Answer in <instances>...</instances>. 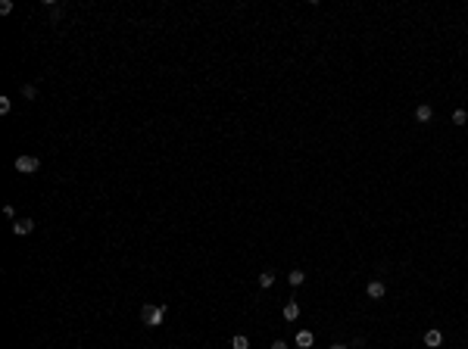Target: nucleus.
I'll return each mask as SVG.
<instances>
[{"label":"nucleus","instance_id":"obj_1","mask_svg":"<svg viewBox=\"0 0 468 349\" xmlns=\"http://www.w3.org/2000/svg\"><path fill=\"white\" fill-rule=\"evenodd\" d=\"M166 312H169V305H144V309H141L144 327H159L166 321Z\"/></svg>","mask_w":468,"mask_h":349},{"label":"nucleus","instance_id":"obj_2","mask_svg":"<svg viewBox=\"0 0 468 349\" xmlns=\"http://www.w3.org/2000/svg\"><path fill=\"white\" fill-rule=\"evenodd\" d=\"M13 165H16V172H19V175H35L41 168V159L38 156H16Z\"/></svg>","mask_w":468,"mask_h":349},{"label":"nucleus","instance_id":"obj_3","mask_svg":"<svg viewBox=\"0 0 468 349\" xmlns=\"http://www.w3.org/2000/svg\"><path fill=\"white\" fill-rule=\"evenodd\" d=\"M31 231H35V221H31V218H16V221H13V234H16V237H25V234H31Z\"/></svg>","mask_w":468,"mask_h":349},{"label":"nucleus","instance_id":"obj_4","mask_svg":"<svg viewBox=\"0 0 468 349\" xmlns=\"http://www.w3.org/2000/svg\"><path fill=\"white\" fill-rule=\"evenodd\" d=\"M365 293H369V300H384L387 287L381 284V280H369V287H365Z\"/></svg>","mask_w":468,"mask_h":349},{"label":"nucleus","instance_id":"obj_5","mask_svg":"<svg viewBox=\"0 0 468 349\" xmlns=\"http://www.w3.org/2000/svg\"><path fill=\"white\" fill-rule=\"evenodd\" d=\"M440 343H443V334H440L437 327H431L428 334H424V346H431V349H437Z\"/></svg>","mask_w":468,"mask_h":349},{"label":"nucleus","instance_id":"obj_6","mask_svg":"<svg viewBox=\"0 0 468 349\" xmlns=\"http://www.w3.org/2000/svg\"><path fill=\"white\" fill-rule=\"evenodd\" d=\"M296 318H300V302L291 300V302L284 305V321H296Z\"/></svg>","mask_w":468,"mask_h":349},{"label":"nucleus","instance_id":"obj_7","mask_svg":"<svg viewBox=\"0 0 468 349\" xmlns=\"http://www.w3.org/2000/svg\"><path fill=\"white\" fill-rule=\"evenodd\" d=\"M312 340H316V337H312V330H300V334H296V340H294V343L300 346V349H309V346H312Z\"/></svg>","mask_w":468,"mask_h":349},{"label":"nucleus","instance_id":"obj_8","mask_svg":"<svg viewBox=\"0 0 468 349\" xmlns=\"http://www.w3.org/2000/svg\"><path fill=\"white\" fill-rule=\"evenodd\" d=\"M431 116H434V109H431L428 103H419V106H415V118H419V122H431Z\"/></svg>","mask_w":468,"mask_h":349},{"label":"nucleus","instance_id":"obj_9","mask_svg":"<svg viewBox=\"0 0 468 349\" xmlns=\"http://www.w3.org/2000/svg\"><path fill=\"white\" fill-rule=\"evenodd\" d=\"M259 287H266V290H269V287H275V271H271V268L259 275Z\"/></svg>","mask_w":468,"mask_h":349},{"label":"nucleus","instance_id":"obj_10","mask_svg":"<svg viewBox=\"0 0 468 349\" xmlns=\"http://www.w3.org/2000/svg\"><path fill=\"white\" fill-rule=\"evenodd\" d=\"M303 280H306V275H303V271H300V268H294V271H291V275H287V284H291V287H300V284H303Z\"/></svg>","mask_w":468,"mask_h":349},{"label":"nucleus","instance_id":"obj_11","mask_svg":"<svg viewBox=\"0 0 468 349\" xmlns=\"http://www.w3.org/2000/svg\"><path fill=\"white\" fill-rule=\"evenodd\" d=\"M231 346H234V349H250V340H246L244 334H237V337L231 340Z\"/></svg>","mask_w":468,"mask_h":349},{"label":"nucleus","instance_id":"obj_12","mask_svg":"<svg viewBox=\"0 0 468 349\" xmlns=\"http://www.w3.org/2000/svg\"><path fill=\"white\" fill-rule=\"evenodd\" d=\"M22 97H25V100H35V97H38V88H35V84H25V88H22Z\"/></svg>","mask_w":468,"mask_h":349},{"label":"nucleus","instance_id":"obj_13","mask_svg":"<svg viewBox=\"0 0 468 349\" xmlns=\"http://www.w3.org/2000/svg\"><path fill=\"white\" fill-rule=\"evenodd\" d=\"M453 122H456V125H465V122H468V113H465V109H456V113H453Z\"/></svg>","mask_w":468,"mask_h":349},{"label":"nucleus","instance_id":"obj_14","mask_svg":"<svg viewBox=\"0 0 468 349\" xmlns=\"http://www.w3.org/2000/svg\"><path fill=\"white\" fill-rule=\"evenodd\" d=\"M10 106H13V103H10V97H0V116H6V113H10Z\"/></svg>","mask_w":468,"mask_h":349},{"label":"nucleus","instance_id":"obj_15","mask_svg":"<svg viewBox=\"0 0 468 349\" xmlns=\"http://www.w3.org/2000/svg\"><path fill=\"white\" fill-rule=\"evenodd\" d=\"M0 13H3V16L13 13V0H0Z\"/></svg>","mask_w":468,"mask_h":349},{"label":"nucleus","instance_id":"obj_16","mask_svg":"<svg viewBox=\"0 0 468 349\" xmlns=\"http://www.w3.org/2000/svg\"><path fill=\"white\" fill-rule=\"evenodd\" d=\"M50 19H53V22H59V19H63V10H59V6H53V13H50Z\"/></svg>","mask_w":468,"mask_h":349},{"label":"nucleus","instance_id":"obj_17","mask_svg":"<svg viewBox=\"0 0 468 349\" xmlns=\"http://www.w3.org/2000/svg\"><path fill=\"white\" fill-rule=\"evenodd\" d=\"M3 215H6V218H13V221H16V209H13V206H3Z\"/></svg>","mask_w":468,"mask_h":349},{"label":"nucleus","instance_id":"obj_18","mask_svg":"<svg viewBox=\"0 0 468 349\" xmlns=\"http://www.w3.org/2000/svg\"><path fill=\"white\" fill-rule=\"evenodd\" d=\"M271 349H291V346H287L284 340H275V343H271Z\"/></svg>","mask_w":468,"mask_h":349},{"label":"nucleus","instance_id":"obj_19","mask_svg":"<svg viewBox=\"0 0 468 349\" xmlns=\"http://www.w3.org/2000/svg\"><path fill=\"white\" fill-rule=\"evenodd\" d=\"M328 349H346V346H344V343H334V346H328Z\"/></svg>","mask_w":468,"mask_h":349}]
</instances>
